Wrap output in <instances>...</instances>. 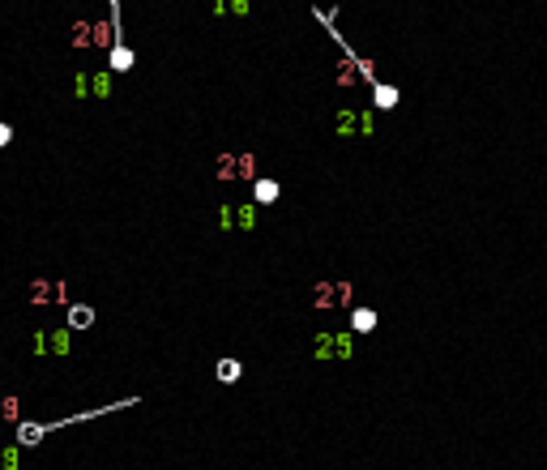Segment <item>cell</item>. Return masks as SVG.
Returning a JSON list of instances; mask_svg holds the SVG:
<instances>
[{
  "instance_id": "6da1fadb",
  "label": "cell",
  "mask_w": 547,
  "mask_h": 470,
  "mask_svg": "<svg viewBox=\"0 0 547 470\" xmlns=\"http://www.w3.org/2000/svg\"><path fill=\"white\" fill-rule=\"evenodd\" d=\"M252 167H257V159H252V154H240V159H231V154H223V159H218V176H223V180H240V176H257Z\"/></svg>"
},
{
  "instance_id": "7a4b0ae2",
  "label": "cell",
  "mask_w": 547,
  "mask_h": 470,
  "mask_svg": "<svg viewBox=\"0 0 547 470\" xmlns=\"http://www.w3.org/2000/svg\"><path fill=\"white\" fill-rule=\"evenodd\" d=\"M321 346H316V355L325 359V355H351V338L347 334H325V338H316Z\"/></svg>"
},
{
  "instance_id": "3957f363",
  "label": "cell",
  "mask_w": 547,
  "mask_h": 470,
  "mask_svg": "<svg viewBox=\"0 0 547 470\" xmlns=\"http://www.w3.org/2000/svg\"><path fill=\"white\" fill-rule=\"evenodd\" d=\"M278 180H252V201L257 205H274V201H278Z\"/></svg>"
},
{
  "instance_id": "277c9868",
  "label": "cell",
  "mask_w": 547,
  "mask_h": 470,
  "mask_svg": "<svg viewBox=\"0 0 547 470\" xmlns=\"http://www.w3.org/2000/svg\"><path fill=\"white\" fill-rule=\"evenodd\" d=\"M69 325H73V329H90V325H94V308L73 303V308H69Z\"/></svg>"
},
{
  "instance_id": "5b68a950",
  "label": "cell",
  "mask_w": 547,
  "mask_h": 470,
  "mask_svg": "<svg viewBox=\"0 0 547 470\" xmlns=\"http://www.w3.org/2000/svg\"><path fill=\"white\" fill-rule=\"evenodd\" d=\"M351 329H355V334L376 329V312H372V308H355V312H351Z\"/></svg>"
},
{
  "instance_id": "8992f818",
  "label": "cell",
  "mask_w": 547,
  "mask_h": 470,
  "mask_svg": "<svg viewBox=\"0 0 547 470\" xmlns=\"http://www.w3.org/2000/svg\"><path fill=\"white\" fill-rule=\"evenodd\" d=\"M129 69H133V47L116 43L112 47V73H129Z\"/></svg>"
},
{
  "instance_id": "52a82bcc",
  "label": "cell",
  "mask_w": 547,
  "mask_h": 470,
  "mask_svg": "<svg viewBox=\"0 0 547 470\" xmlns=\"http://www.w3.org/2000/svg\"><path fill=\"white\" fill-rule=\"evenodd\" d=\"M214 372H218V381H223V385H236L244 368H240V359H218V368H214Z\"/></svg>"
},
{
  "instance_id": "ba28073f",
  "label": "cell",
  "mask_w": 547,
  "mask_h": 470,
  "mask_svg": "<svg viewBox=\"0 0 547 470\" xmlns=\"http://www.w3.org/2000/svg\"><path fill=\"white\" fill-rule=\"evenodd\" d=\"M47 436V424H22L18 428V445H34V440H43Z\"/></svg>"
},
{
  "instance_id": "9c48e42d",
  "label": "cell",
  "mask_w": 547,
  "mask_h": 470,
  "mask_svg": "<svg viewBox=\"0 0 547 470\" xmlns=\"http://www.w3.org/2000/svg\"><path fill=\"white\" fill-rule=\"evenodd\" d=\"M372 98H376V107H398V90L394 86H372Z\"/></svg>"
},
{
  "instance_id": "30bf717a",
  "label": "cell",
  "mask_w": 547,
  "mask_h": 470,
  "mask_svg": "<svg viewBox=\"0 0 547 470\" xmlns=\"http://www.w3.org/2000/svg\"><path fill=\"white\" fill-rule=\"evenodd\" d=\"M18 466V445H5L0 449V470H13Z\"/></svg>"
},
{
  "instance_id": "8fae6325",
  "label": "cell",
  "mask_w": 547,
  "mask_h": 470,
  "mask_svg": "<svg viewBox=\"0 0 547 470\" xmlns=\"http://www.w3.org/2000/svg\"><path fill=\"white\" fill-rule=\"evenodd\" d=\"M9 141H13V129H9L5 120H0V145H9Z\"/></svg>"
},
{
  "instance_id": "7c38bea8",
  "label": "cell",
  "mask_w": 547,
  "mask_h": 470,
  "mask_svg": "<svg viewBox=\"0 0 547 470\" xmlns=\"http://www.w3.org/2000/svg\"><path fill=\"white\" fill-rule=\"evenodd\" d=\"M248 9V0H231V13H244Z\"/></svg>"
}]
</instances>
